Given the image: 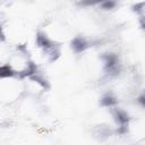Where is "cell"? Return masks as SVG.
Instances as JSON below:
<instances>
[{"label":"cell","mask_w":145,"mask_h":145,"mask_svg":"<svg viewBox=\"0 0 145 145\" xmlns=\"http://www.w3.org/2000/svg\"><path fill=\"white\" fill-rule=\"evenodd\" d=\"M40 70L32 51L26 43L11 45L7 58L1 62V72L19 78H26Z\"/></svg>","instance_id":"6da1fadb"},{"label":"cell","mask_w":145,"mask_h":145,"mask_svg":"<svg viewBox=\"0 0 145 145\" xmlns=\"http://www.w3.org/2000/svg\"><path fill=\"white\" fill-rule=\"evenodd\" d=\"M24 97H25L24 78L16 77L7 72H1V83H0L1 105L16 106Z\"/></svg>","instance_id":"7a4b0ae2"},{"label":"cell","mask_w":145,"mask_h":145,"mask_svg":"<svg viewBox=\"0 0 145 145\" xmlns=\"http://www.w3.org/2000/svg\"><path fill=\"white\" fill-rule=\"evenodd\" d=\"M24 87L25 96L40 101L49 92L50 83L41 70H39L37 72L24 78Z\"/></svg>","instance_id":"3957f363"}]
</instances>
